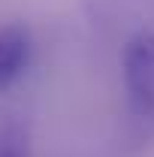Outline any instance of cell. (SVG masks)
I'll return each mask as SVG.
<instances>
[{
  "label": "cell",
  "instance_id": "7a4b0ae2",
  "mask_svg": "<svg viewBox=\"0 0 154 157\" xmlns=\"http://www.w3.org/2000/svg\"><path fill=\"white\" fill-rule=\"evenodd\" d=\"M30 63V33L21 24L0 27V91L15 85Z\"/></svg>",
  "mask_w": 154,
  "mask_h": 157
},
{
  "label": "cell",
  "instance_id": "6da1fadb",
  "mask_svg": "<svg viewBox=\"0 0 154 157\" xmlns=\"http://www.w3.org/2000/svg\"><path fill=\"white\" fill-rule=\"evenodd\" d=\"M121 76L139 118H154V30H139L121 48Z\"/></svg>",
  "mask_w": 154,
  "mask_h": 157
},
{
  "label": "cell",
  "instance_id": "3957f363",
  "mask_svg": "<svg viewBox=\"0 0 154 157\" xmlns=\"http://www.w3.org/2000/svg\"><path fill=\"white\" fill-rule=\"evenodd\" d=\"M0 157H27V145L15 127L0 133Z\"/></svg>",
  "mask_w": 154,
  "mask_h": 157
}]
</instances>
